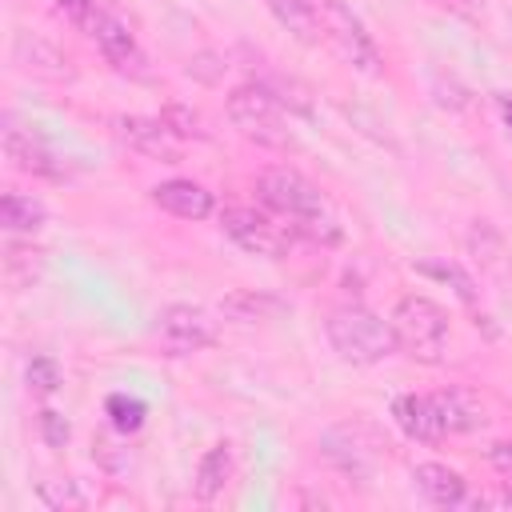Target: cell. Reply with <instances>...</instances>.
Listing matches in <instances>:
<instances>
[{
    "instance_id": "obj_1",
    "label": "cell",
    "mask_w": 512,
    "mask_h": 512,
    "mask_svg": "<svg viewBox=\"0 0 512 512\" xmlns=\"http://www.w3.org/2000/svg\"><path fill=\"white\" fill-rule=\"evenodd\" d=\"M324 336L336 348L340 360L348 364H380L392 352H400L392 320H380L372 308L364 304H340L328 312L324 320Z\"/></svg>"
},
{
    "instance_id": "obj_2",
    "label": "cell",
    "mask_w": 512,
    "mask_h": 512,
    "mask_svg": "<svg viewBox=\"0 0 512 512\" xmlns=\"http://www.w3.org/2000/svg\"><path fill=\"white\" fill-rule=\"evenodd\" d=\"M388 320H392L400 352L416 356L420 364H440L444 360V352H448V312L432 296H420V292L400 296Z\"/></svg>"
},
{
    "instance_id": "obj_3",
    "label": "cell",
    "mask_w": 512,
    "mask_h": 512,
    "mask_svg": "<svg viewBox=\"0 0 512 512\" xmlns=\"http://www.w3.org/2000/svg\"><path fill=\"white\" fill-rule=\"evenodd\" d=\"M228 120L244 140H256L264 148H288L280 96L272 88H264V84H240L228 96Z\"/></svg>"
},
{
    "instance_id": "obj_4",
    "label": "cell",
    "mask_w": 512,
    "mask_h": 512,
    "mask_svg": "<svg viewBox=\"0 0 512 512\" xmlns=\"http://www.w3.org/2000/svg\"><path fill=\"white\" fill-rule=\"evenodd\" d=\"M320 32H324V44L344 64H352L360 72H380V52H376L372 36L364 32L360 16L344 0H320Z\"/></svg>"
},
{
    "instance_id": "obj_5",
    "label": "cell",
    "mask_w": 512,
    "mask_h": 512,
    "mask_svg": "<svg viewBox=\"0 0 512 512\" xmlns=\"http://www.w3.org/2000/svg\"><path fill=\"white\" fill-rule=\"evenodd\" d=\"M384 436L372 428V424H360V420H348V424H336L320 436V452L348 476L364 480L376 472V464L384 460Z\"/></svg>"
},
{
    "instance_id": "obj_6",
    "label": "cell",
    "mask_w": 512,
    "mask_h": 512,
    "mask_svg": "<svg viewBox=\"0 0 512 512\" xmlns=\"http://www.w3.org/2000/svg\"><path fill=\"white\" fill-rule=\"evenodd\" d=\"M256 192H260V200L272 212H280L288 220H316V216H324L320 188L308 176H300L296 168H268V172H260Z\"/></svg>"
},
{
    "instance_id": "obj_7",
    "label": "cell",
    "mask_w": 512,
    "mask_h": 512,
    "mask_svg": "<svg viewBox=\"0 0 512 512\" xmlns=\"http://www.w3.org/2000/svg\"><path fill=\"white\" fill-rule=\"evenodd\" d=\"M220 228L236 248H244L252 256H264V260H276L292 248V232L280 228L272 216H264L256 208H224Z\"/></svg>"
},
{
    "instance_id": "obj_8",
    "label": "cell",
    "mask_w": 512,
    "mask_h": 512,
    "mask_svg": "<svg viewBox=\"0 0 512 512\" xmlns=\"http://www.w3.org/2000/svg\"><path fill=\"white\" fill-rule=\"evenodd\" d=\"M216 340V320L192 304H168L156 316V344L168 356H192Z\"/></svg>"
},
{
    "instance_id": "obj_9",
    "label": "cell",
    "mask_w": 512,
    "mask_h": 512,
    "mask_svg": "<svg viewBox=\"0 0 512 512\" xmlns=\"http://www.w3.org/2000/svg\"><path fill=\"white\" fill-rule=\"evenodd\" d=\"M84 32L96 40L100 56H104V60H108L116 72L144 76V52H140V44H136V36L128 32V24H124V20H116L112 12H104V8H100Z\"/></svg>"
},
{
    "instance_id": "obj_10",
    "label": "cell",
    "mask_w": 512,
    "mask_h": 512,
    "mask_svg": "<svg viewBox=\"0 0 512 512\" xmlns=\"http://www.w3.org/2000/svg\"><path fill=\"white\" fill-rule=\"evenodd\" d=\"M116 132L128 148H136L140 156H152V160H180L184 152V140L164 124V120H152V116H120L116 120Z\"/></svg>"
},
{
    "instance_id": "obj_11",
    "label": "cell",
    "mask_w": 512,
    "mask_h": 512,
    "mask_svg": "<svg viewBox=\"0 0 512 512\" xmlns=\"http://www.w3.org/2000/svg\"><path fill=\"white\" fill-rule=\"evenodd\" d=\"M4 156H8L20 172H28V176L64 180V168H60V160L52 156V148H48L36 132L20 128L16 120H4Z\"/></svg>"
},
{
    "instance_id": "obj_12",
    "label": "cell",
    "mask_w": 512,
    "mask_h": 512,
    "mask_svg": "<svg viewBox=\"0 0 512 512\" xmlns=\"http://www.w3.org/2000/svg\"><path fill=\"white\" fill-rule=\"evenodd\" d=\"M392 416H396L400 432H404L408 440H416V444H436V440L448 436L444 424H440V412H436L432 396H416V392L396 396V400H392Z\"/></svg>"
},
{
    "instance_id": "obj_13",
    "label": "cell",
    "mask_w": 512,
    "mask_h": 512,
    "mask_svg": "<svg viewBox=\"0 0 512 512\" xmlns=\"http://www.w3.org/2000/svg\"><path fill=\"white\" fill-rule=\"evenodd\" d=\"M432 404H436V412H440L444 432H472V428L484 424V404H480V396H476L472 388H464V384H448V388L432 392Z\"/></svg>"
},
{
    "instance_id": "obj_14",
    "label": "cell",
    "mask_w": 512,
    "mask_h": 512,
    "mask_svg": "<svg viewBox=\"0 0 512 512\" xmlns=\"http://www.w3.org/2000/svg\"><path fill=\"white\" fill-rule=\"evenodd\" d=\"M152 200L164 212L180 216V220H204V216H212V192L204 184H196V180H164V184L152 188Z\"/></svg>"
},
{
    "instance_id": "obj_15",
    "label": "cell",
    "mask_w": 512,
    "mask_h": 512,
    "mask_svg": "<svg viewBox=\"0 0 512 512\" xmlns=\"http://www.w3.org/2000/svg\"><path fill=\"white\" fill-rule=\"evenodd\" d=\"M412 480H416L420 496H424V500H432V504H440V508L460 504V500H464V492H468L464 476H460L456 468H448V464H436V460L416 464V468H412Z\"/></svg>"
},
{
    "instance_id": "obj_16",
    "label": "cell",
    "mask_w": 512,
    "mask_h": 512,
    "mask_svg": "<svg viewBox=\"0 0 512 512\" xmlns=\"http://www.w3.org/2000/svg\"><path fill=\"white\" fill-rule=\"evenodd\" d=\"M16 64L20 68H28V72H36V76H48V80H64V76H72V68H68V56L64 52H56L48 40H40V36H16Z\"/></svg>"
},
{
    "instance_id": "obj_17",
    "label": "cell",
    "mask_w": 512,
    "mask_h": 512,
    "mask_svg": "<svg viewBox=\"0 0 512 512\" xmlns=\"http://www.w3.org/2000/svg\"><path fill=\"white\" fill-rule=\"evenodd\" d=\"M272 16L304 44H320L324 32H320V0H268Z\"/></svg>"
},
{
    "instance_id": "obj_18",
    "label": "cell",
    "mask_w": 512,
    "mask_h": 512,
    "mask_svg": "<svg viewBox=\"0 0 512 512\" xmlns=\"http://www.w3.org/2000/svg\"><path fill=\"white\" fill-rule=\"evenodd\" d=\"M228 476H232V448L228 444H212L200 456V468H196V480H192L196 500H216L224 492Z\"/></svg>"
},
{
    "instance_id": "obj_19",
    "label": "cell",
    "mask_w": 512,
    "mask_h": 512,
    "mask_svg": "<svg viewBox=\"0 0 512 512\" xmlns=\"http://www.w3.org/2000/svg\"><path fill=\"white\" fill-rule=\"evenodd\" d=\"M44 204L36 196H24V192H4L0 200V224L8 232H36L44 224Z\"/></svg>"
},
{
    "instance_id": "obj_20",
    "label": "cell",
    "mask_w": 512,
    "mask_h": 512,
    "mask_svg": "<svg viewBox=\"0 0 512 512\" xmlns=\"http://www.w3.org/2000/svg\"><path fill=\"white\" fill-rule=\"evenodd\" d=\"M104 412H108L112 428L128 436V432H136V428L144 424V416H148V404H144L140 396H128V392H112V396H108V404H104Z\"/></svg>"
},
{
    "instance_id": "obj_21",
    "label": "cell",
    "mask_w": 512,
    "mask_h": 512,
    "mask_svg": "<svg viewBox=\"0 0 512 512\" xmlns=\"http://www.w3.org/2000/svg\"><path fill=\"white\" fill-rule=\"evenodd\" d=\"M36 496H40L48 508H56V512L84 508V500H88L76 480H40V484H36Z\"/></svg>"
},
{
    "instance_id": "obj_22",
    "label": "cell",
    "mask_w": 512,
    "mask_h": 512,
    "mask_svg": "<svg viewBox=\"0 0 512 512\" xmlns=\"http://www.w3.org/2000/svg\"><path fill=\"white\" fill-rule=\"evenodd\" d=\"M24 380H28V388H32L36 396H48V392H56V388H60V368H56V360H52V356H32V360H28Z\"/></svg>"
},
{
    "instance_id": "obj_23",
    "label": "cell",
    "mask_w": 512,
    "mask_h": 512,
    "mask_svg": "<svg viewBox=\"0 0 512 512\" xmlns=\"http://www.w3.org/2000/svg\"><path fill=\"white\" fill-rule=\"evenodd\" d=\"M420 272H428V276H440V280H452L456 284V296L464 300V304H472L476 300V288H472V280L456 268V264H444V260H424V264H416Z\"/></svg>"
},
{
    "instance_id": "obj_24",
    "label": "cell",
    "mask_w": 512,
    "mask_h": 512,
    "mask_svg": "<svg viewBox=\"0 0 512 512\" xmlns=\"http://www.w3.org/2000/svg\"><path fill=\"white\" fill-rule=\"evenodd\" d=\"M40 436H44L48 448H64L68 436H72V424H68L56 408H44V412H40Z\"/></svg>"
},
{
    "instance_id": "obj_25",
    "label": "cell",
    "mask_w": 512,
    "mask_h": 512,
    "mask_svg": "<svg viewBox=\"0 0 512 512\" xmlns=\"http://www.w3.org/2000/svg\"><path fill=\"white\" fill-rule=\"evenodd\" d=\"M160 120H164V124H168V128H172L180 140H184V136H204V128H200V116H196L192 108H180V104H172V108H168Z\"/></svg>"
},
{
    "instance_id": "obj_26",
    "label": "cell",
    "mask_w": 512,
    "mask_h": 512,
    "mask_svg": "<svg viewBox=\"0 0 512 512\" xmlns=\"http://www.w3.org/2000/svg\"><path fill=\"white\" fill-rule=\"evenodd\" d=\"M224 308H228V312H236L240 320H260V308H280V304H276V300H268V296H232Z\"/></svg>"
},
{
    "instance_id": "obj_27",
    "label": "cell",
    "mask_w": 512,
    "mask_h": 512,
    "mask_svg": "<svg viewBox=\"0 0 512 512\" xmlns=\"http://www.w3.org/2000/svg\"><path fill=\"white\" fill-rule=\"evenodd\" d=\"M60 12H64L76 28H88V24H92V16L100 12V4H96V0H60Z\"/></svg>"
},
{
    "instance_id": "obj_28",
    "label": "cell",
    "mask_w": 512,
    "mask_h": 512,
    "mask_svg": "<svg viewBox=\"0 0 512 512\" xmlns=\"http://www.w3.org/2000/svg\"><path fill=\"white\" fill-rule=\"evenodd\" d=\"M488 460H492L500 472H508V476H512V440H496V444L488 448Z\"/></svg>"
},
{
    "instance_id": "obj_29",
    "label": "cell",
    "mask_w": 512,
    "mask_h": 512,
    "mask_svg": "<svg viewBox=\"0 0 512 512\" xmlns=\"http://www.w3.org/2000/svg\"><path fill=\"white\" fill-rule=\"evenodd\" d=\"M480 504H504V508H512V488H504V492H488V496H480Z\"/></svg>"
},
{
    "instance_id": "obj_30",
    "label": "cell",
    "mask_w": 512,
    "mask_h": 512,
    "mask_svg": "<svg viewBox=\"0 0 512 512\" xmlns=\"http://www.w3.org/2000/svg\"><path fill=\"white\" fill-rule=\"evenodd\" d=\"M440 4H448V8H456V12H472V8H476V0H440Z\"/></svg>"
},
{
    "instance_id": "obj_31",
    "label": "cell",
    "mask_w": 512,
    "mask_h": 512,
    "mask_svg": "<svg viewBox=\"0 0 512 512\" xmlns=\"http://www.w3.org/2000/svg\"><path fill=\"white\" fill-rule=\"evenodd\" d=\"M500 108H504V120H508V132H512V96H500Z\"/></svg>"
}]
</instances>
